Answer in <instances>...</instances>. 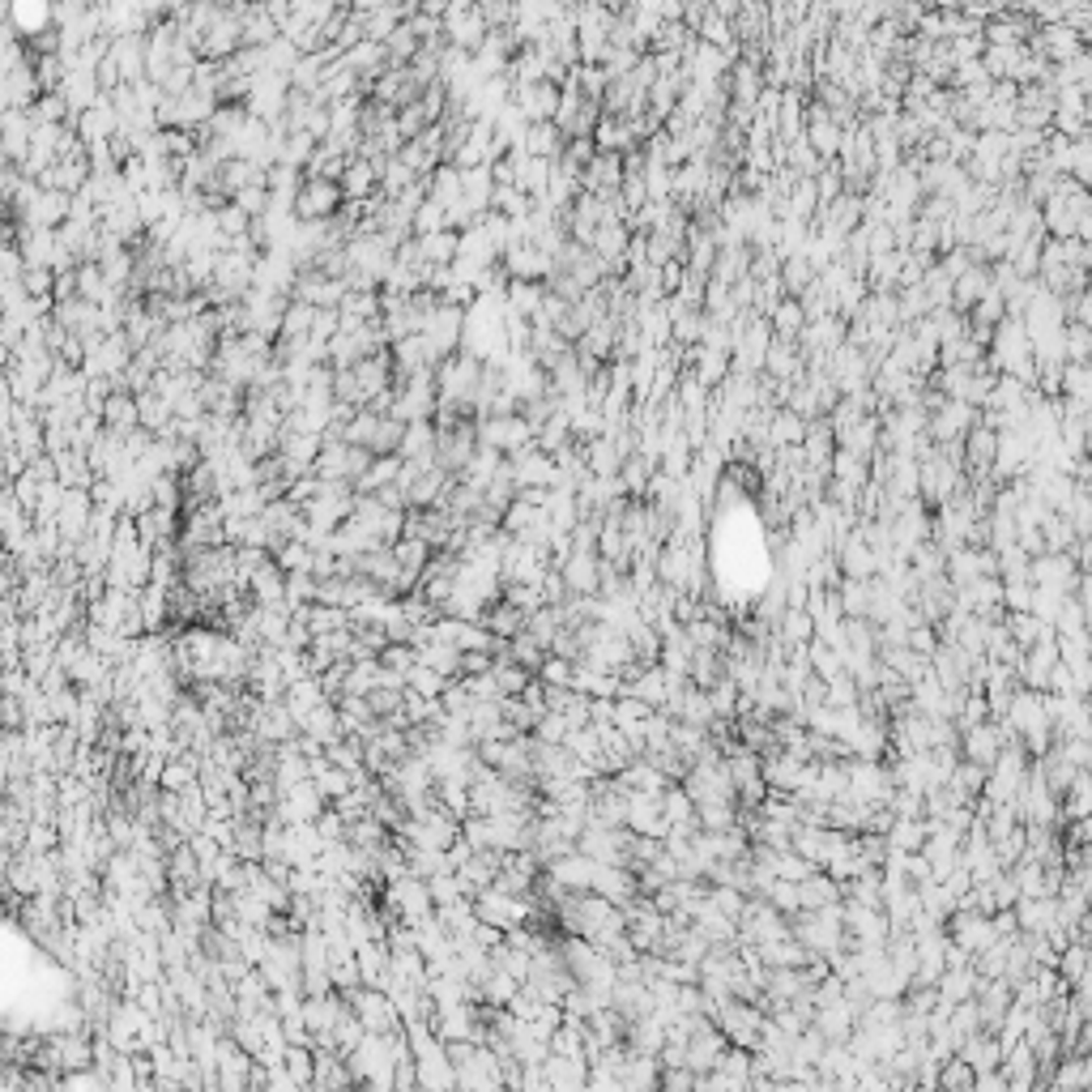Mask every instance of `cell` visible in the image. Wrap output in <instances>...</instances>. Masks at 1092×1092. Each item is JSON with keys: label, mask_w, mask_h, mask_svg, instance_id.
Returning a JSON list of instances; mask_svg holds the SVG:
<instances>
[{"label": "cell", "mask_w": 1092, "mask_h": 1092, "mask_svg": "<svg viewBox=\"0 0 1092 1092\" xmlns=\"http://www.w3.org/2000/svg\"><path fill=\"white\" fill-rule=\"evenodd\" d=\"M1029 581L1042 589H1055V594H1071L1075 581H1080V563L1067 550H1042V555L1029 559Z\"/></svg>", "instance_id": "obj_1"}, {"label": "cell", "mask_w": 1092, "mask_h": 1092, "mask_svg": "<svg viewBox=\"0 0 1092 1092\" xmlns=\"http://www.w3.org/2000/svg\"><path fill=\"white\" fill-rule=\"evenodd\" d=\"M726 1033L717 1029L713 1020H704L696 1033L687 1037V1067L696 1071V1075H704V1071H713L717 1062H722V1055H726Z\"/></svg>", "instance_id": "obj_2"}, {"label": "cell", "mask_w": 1092, "mask_h": 1092, "mask_svg": "<svg viewBox=\"0 0 1092 1092\" xmlns=\"http://www.w3.org/2000/svg\"><path fill=\"white\" fill-rule=\"evenodd\" d=\"M960 751H965V760L991 768L998 760V751H1003V735H998V722L995 717H986V722L960 730Z\"/></svg>", "instance_id": "obj_3"}, {"label": "cell", "mask_w": 1092, "mask_h": 1092, "mask_svg": "<svg viewBox=\"0 0 1092 1092\" xmlns=\"http://www.w3.org/2000/svg\"><path fill=\"white\" fill-rule=\"evenodd\" d=\"M555 568L563 576V585H568V594H598V568H602L598 550H568Z\"/></svg>", "instance_id": "obj_4"}, {"label": "cell", "mask_w": 1092, "mask_h": 1092, "mask_svg": "<svg viewBox=\"0 0 1092 1092\" xmlns=\"http://www.w3.org/2000/svg\"><path fill=\"white\" fill-rule=\"evenodd\" d=\"M854 1024H858V1011L845 1003V998H837V1003H824V1007H815V1016H811V1029L824 1037V1042H832V1046H845L850 1042V1033H854Z\"/></svg>", "instance_id": "obj_5"}, {"label": "cell", "mask_w": 1092, "mask_h": 1092, "mask_svg": "<svg viewBox=\"0 0 1092 1092\" xmlns=\"http://www.w3.org/2000/svg\"><path fill=\"white\" fill-rule=\"evenodd\" d=\"M594 867H598V863H594L589 854L572 850V854L555 858V863H546L543 870L559 883V888H568V892H589V883H594Z\"/></svg>", "instance_id": "obj_6"}, {"label": "cell", "mask_w": 1092, "mask_h": 1092, "mask_svg": "<svg viewBox=\"0 0 1092 1092\" xmlns=\"http://www.w3.org/2000/svg\"><path fill=\"white\" fill-rule=\"evenodd\" d=\"M841 901V883L828 875V870H811V875L799 879V909H824Z\"/></svg>", "instance_id": "obj_7"}, {"label": "cell", "mask_w": 1092, "mask_h": 1092, "mask_svg": "<svg viewBox=\"0 0 1092 1092\" xmlns=\"http://www.w3.org/2000/svg\"><path fill=\"white\" fill-rule=\"evenodd\" d=\"M973 991H978V969L973 965H960V969H943L939 982H934V995H939L943 1007L952 1003H965V998H973Z\"/></svg>", "instance_id": "obj_8"}, {"label": "cell", "mask_w": 1092, "mask_h": 1092, "mask_svg": "<svg viewBox=\"0 0 1092 1092\" xmlns=\"http://www.w3.org/2000/svg\"><path fill=\"white\" fill-rule=\"evenodd\" d=\"M1050 1088L1059 1092H1075V1088H1092V1059L1088 1055H1062L1059 1067L1050 1071Z\"/></svg>", "instance_id": "obj_9"}, {"label": "cell", "mask_w": 1092, "mask_h": 1092, "mask_svg": "<svg viewBox=\"0 0 1092 1092\" xmlns=\"http://www.w3.org/2000/svg\"><path fill=\"white\" fill-rule=\"evenodd\" d=\"M543 1071H546V1088H585L589 1062L585 1059H568V1055H546Z\"/></svg>", "instance_id": "obj_10"}, {"label": "cell", "mask_w": 1092, "mask_h": 1092, "mask_svg": "<svg viewBox=\"0 0 1092 1092\" xmlns=\"http://www.w3.org/2000/svg\"><path fill=\"white\" fill-rule=\"evenodd\" d=\"M883 841H888V850L918 854V850H922V841H927V815H918V819H901V815H892V824H888V832H883Z\"/></svg>", "instance_id": "obj_11"}, {"label": "cell", "mask_w": 1092, "mask_h": 1092, "mask_svg": "<svg viewBox=\"0 0 1092 1092\" xmlns=\"http://www.w3.org/2000/svg\"><path fill=\"white\" fill-rule=\"evenodd\" d=\"M614 777H619V786H623V790H640V794H662L666 786H671V781H666V777H662L649 760H632L627 768H619Z\"/></svg>", "instance_id": "obj_12"}, {"label": "cell", "mask_w": 1092, "mask_h": 1092, "mask_svg": "<svg viewBox=\"0 0 1092 1092\" xmlns=\"http://www.w3.org/2000/svg\"><path fill=\"white\" fill-rule=\"evenodd\" d=\"M482 627H486L491 636L508 640V636H517L521 627H525V610H521V607H512V602H495V607L482 614Z\"/></svg>", "instance_id": "obj_13"}, {"label": "cell", "mask_w": 1092, "mask_h": 1092, "mask_svg": "<svg viewBox=\"0 0 1092 1092\" xmlns=\"http://www.w3.org/2000/svg\"><path fill=\"white\" fill-rule=\"evenodd\" d=\"M777 636L786 640V645H806V640L815 636L811 614H806L803 607H786V610L777 614Z\"/></svg>", "instance_id": "obj_14"}, {"label": "cell", "mask_w": 1092, "mask_h": 1092, "mask_svg": "<svg viewBox=\"0 0 1092 1092\" xmlns=\"http://www.w3.org/2000/svg\"><path fill=\"white\" fill-rule=\"evenodd\" d=\"M973 1080H978V1075H973V1067L960 1055L943 1059L939 1071H934V1088H947V1092H973Z\"/></svg>", "instance_id": "obj_15"}, {"label": "cell", "mask_w": 1092, "mask_h": 1092, "mask_svg": "<svg viewBox=\"0 0 1092 1092\" xmlns=\"http://www.w3.org/2000/svg\"><path fill=\"white\" fill-rule=\"evenodd\" d=\"M1037 530H1042V543H1046V550H1067V546L1075 543V538H1080V534L1071 530V521L1062 517V512H1046V517H1042V525H1037Z\"/></svg>", "instance_id": "obj_16"}, {"label": "cell", "mask_w": 1092, "mask_h": 1092, "mask_svg": "<svg viewBox=\"0 0 1092 1092\" xmlns=\"http://www.w3.org/2000/svg\"><path fill=\"white\" fill-rule=\"evenodd\" d=\"M858 696H863V691H858V683L845 671L824 678V704H828V709H854Z\"/></svg>", "instance_id": "obj_17"}, {"label": "cell", "mask_w": 1092, "mask_h": 1092, "mask_svg": "<svg viewBox=\"0 0 1092 1092\" xmlns=\"http://www.w3.org/2000/svg\"><path fill=\"white\" fill-rule=\"evenodd\" d=\"M1055 969H1059V978L1067 982V986L1080 982L1084 973H1088V943H1075V939H1071V943L1059 952V965H1055Z\"/></svg>", "instance_id": "obj_18"}, {"label": "cell", "mask_w": 1092, "mask_h": 1092, "mask_svg": "<svg viewBox=\"0 0 1092 1092\" xmlns=\"http://www.w3.org/2000/svg\"><path fill=\"white\" fill-rule=\"evenodd\" d=\"M760 896L777 909V914H786V918H790V914H799V883H790V879H773Z\"/></svg>", "instance_id": "obj_19"}, {"label": "cell", "mask_w": 1092, "mask_h": 1092, "mask_svg": "<svg viewBox=\"0 0 1092 1092\" xmlns=\"http://www.w3.org/2000/svg\"><path fill=\"white\" fill-rule=\"evenodd\" d=\"M803 320H806V312L794 299H786V303H777L773 307V329H777V338H799L803 333Z\"/></svg>", "instance_id": "obj_20"}, {"label": "cell", "mask_w": 1092, "mask_h": 1092, "mask_svg": "<svg viewBox=\"0 0 1092 1092\" xmlns=\"http://www.w3.org/2000/svg\"><path fill=\"white\" fill-rule=\"evenodd\" d=\"M572 671H576V662L559 658V653H546L543 666H538V678H543L546 687H568V683H572Z\"/></svg>", "instance_id": "obj_21"}, {"label": "cell", "mask_w": 1092, "mask_h": 1092, "mask_svg": "<svg viewBox=\"0 0 1092 1092\" xmlns=\"http://www.w3.org/2000/svg\"><path fill=\"white\" fill-rule=\"evenodd\" d=\"M358 1011H363V1024L367 1029H376V1033H389L393 1029V1007L384 1003V998H376V995H367V998H358Z\"/></svg>", "instance_id": "obj_22"}, {"label": "cell", "mask_w": 1092, "mask_h": 1092, "mask_svg": "<svg viewBox=\"0 0 1092 1092\" xmlns=\"http://www.w3.org/2000/svg\"><path fill=\"white\" fill-rule=\"evenodd\" d=\"M290 1067H294V1080H299V1084L307 1080V1075H312V1062H307V1055H299V1050L290 1055Z\"/></svg>", "instance_id": "obj_23"}]
</instances>
